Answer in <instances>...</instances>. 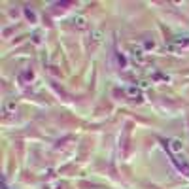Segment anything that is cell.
<instances>
[{"label": "cell", "mask_w": 189, "mask_h": 189, "mask_svg": "<svg viewBox=\"0 0 189 189\" xmlns=\"http://www.w3.org/2000/svg\"><path fill=\"white\" fill-rule=\"evenodd\" d=\"M172 161L176 163V167H178L180 170H183V174H187V176H189V164H187L185 161H180L178 157H176V159H172Z\"/></svg>", "instance_id": "6da1fadb"}, {"label": "cell", "mask_w": 189, "mask_h": 189, "mask_svg": "<svg viewBox=\"0 0 189 189\" xmlns=\"http://www.w3.org/2000/svg\"><path fill=\"white\" fill-rule=\"evenodd\" d=\"M170 150H172V151H180V150H182V142L176 140V138L170 140Z\"/></svg>", "instance_id": "7a4b0ae2"}, {"label": "cell", "mask_w": 189, "mask_h": 189, "mask_svg": "<svg viewBox=\"0 0 189 189\" xmlns=\"http://www.w3.org/2000/svg\"><path fill=\"white\" fill-rule=\"evenodd\" d=\"M72 21H74V25H78V27H81V29L85 27V19H83V17H74Z\"/></svg>", "instance_id": "3957f363"}, {"label": "cell", "mask_w": 189, "mask_h": 189, "mask_svg": "<svg viewBox=\"0 0 189 189\" xmlns=\"http://www.w3.org/2000/svg\"><path fill=\"white\" fill-rule=\"evenodd\" d=\"M127 93L131 94V97H140V91H138V89H134V87H131V89H127Z\"/></svg>", "instance_id": "277c9868"}]
</instances>
